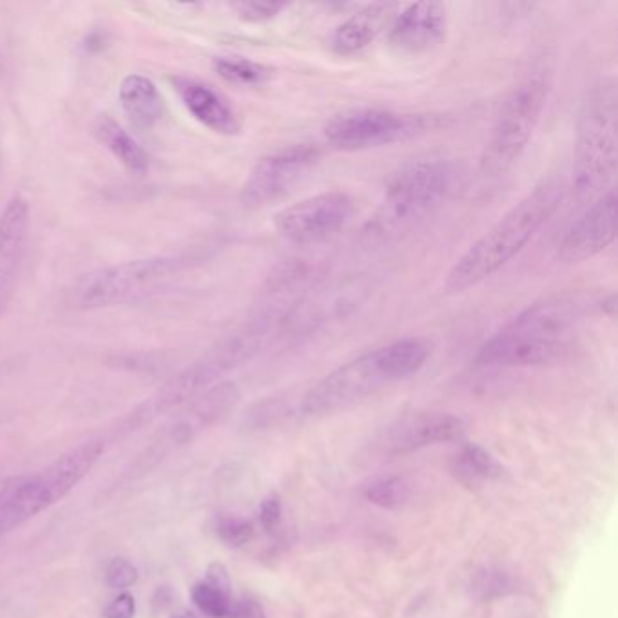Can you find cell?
<instances>
[{"instance_id": "6da1fadb", "label": "cell", "mask_w": 618, "mask_h": 618, "mask_svg": "<svg viewBox=\"0 0 618 618\" xmlns=\"http://www.w3.org/2000/svg\"><path fill=\"white\" fill-rule=\"evenodd\" d=\"M586 292H566L537 301L508 321L479 348L483 368L541 367L562 358L593 307Z\"/></svg>"}, {"instance_id": "7a4b0ae2", "label": "cell", "mask_w": 618, "mask_h": 618, "mask_svg": "<svg viewBox=\"0 0 618 618\" xmlns=\"http://www.w3.org/2000/svg\"><path fill=\"white\" fill-rule=\"evenodd\" d=\"M562 196L561 185L544 182L515 203L446 272L443 281L446 294H463L474 289L517 258L559 209Z\"/></svg>"}, {"instance_id": "3957f363", "label": "cell", "mask_w": 618, "mask_h": 618, "mask_svg": "<svg viewBox=\"0 0 618 618\" xmlns=\"http://www.w3.org/2000/svg\"><path fill=\"white\" fill-rule=\"evenodd\" d=\"M430 348L421 338L396 339L368 350L310 388L301 401L305 416H325L363 403L385 388L394 387L425 367Z\"/></svg>"}, {"instance_id": "277c9868", "label": "cell", "mask_w": 618, "mask_h": 618, "mask_svg": "<svg viewBox=\"0 0 618 618\" xmlns=\"http://www.w3.org/2000/svg\"><path fill=\"white\" fill-rule=\"evenodd\" d=\"M278 323L269 314H261L242 329L218 341L205 356L194 361L193 365L180 370L165 385L158 388L153 396L136 406L124 421V430L135 432L149 425L158 417L187 405L194 397L205 390L222 383V377L260 352L267 338L276 330Z\"/></svg>"}, {"instance_id": "5b68a950", "label": "cell", "mask_w": 618, "mask_h": 618, "mask_svg": "<svg viewBox=\"0 0 618 618\" xmlns=\"http://www.w3.org/2000/svg\"><path fill=\"white\" fill-rule=\"evenodd\" d=\"M618 164V93L615 78H600L580 107L573 151V191L597 198L615 184Z\"/></svg>"}, {"instance_id": "8992f818", "label": "cell", "mask_w": 618, "mask_h": 618, "mask_svg": "<svg viewBox=\"0 0 618 618\" xmlns=\"http://www.w3.org/2000/svg\"><path fill=\"white\" fill-rule=\"evenodd\" d=\"M551 91V68L533 64L504 95L479 156L484 178H501L519 162L541 122Z\"/></svg>"}, {"instance_id": "52a82bcc", "label": "cell", "mask_w": 618, "mask_h": 618, "mask_svg": "<svg viewBox=\"0 0 618 618\" xmlns=\"http://www.w3.org/2000/svg\"><path fill=\"white\" fill-rule=\"evenodd\" d=\"M184 256H151L86 272L66 290L71 310H100L124 305L162 287L184 271Z\"/></svg>"}, {"instance_id": "ba28073f", "label": "cell", "mask_w": 618, "mask_h": 618, "mask_svg": "<svg viewBox=\"0 0 618 618\" xmlns=\"http://www.w3.org/2000/svg\"><path fill=\"white\" fill-rule=\"evenodd\" d=\"M452 169L443 160L405 165L387 185L383 202L368 222L370 238H388L410 229L437 209L452 187Z\"/></svg>"}, {"instance_id": "9c48e42d", "label": "cell", "mask_w": 618, "mask_h": 618, "mask_svg": "<svg viewBox=\"0 0 618 618\" xmlns=\"http://www.w3.org/2000/svg\"><path fill=\"white\" fill-rule=\"evenodd\" d=\"M104 448L102 441H86L58 457L40 474L28 475L13 501L0 512V535L62 501L93 470Z\"/></svg>"}, {"instance_id": "30bf717a", "label": "cell", "mask_w": 618, "mask_h": 618, "mask_svg": "<svg viewBox=\"0 0 618 618\" xmlns=\"http://www.w3.org/2000/svg\"><path fill=\"white\" fill-rule=\"evenodd\" d=\"M441 120L435 115H408L392 109L363 107L332 116L323 127L325 140L338 151H367L425 135Z\"/></svg>"}, {"instance_id": "8fae6325", "label": "cell", "mask_w": 618, "mask_h": 618, "mask_svg": "<svg viewBox=\"0 0 618 618\" xmlns=\"http://www.w3.org/2000/svg\"><path fill=\"white\" fill-rule=\"evenodd\" d=\"M354 214V200L345 191H327L303 198L274 216L283 240L300 247L318 245L345 229Z\"/></svg>"}, {"instance_id": "7c38bea8", "label": "cell", "mask_w": 618, "mask_h": 618, "mask_svg": "<svg viewBox=\"0 0 618 618\" xmlns=\"http://www.w3.org/2000/svg\"><path fill=\"white\" fill-rule=\"evenodd\" d=\"M319 162V149L310 144L281 147L261 156L242 187L243 205L263 207L289 194Z\"/></svg>"}, {"instance_id": "4fadbf2b", "label": "cell", "mask_w": 618, "mask_h": 618, "mask_svg": "<svg viewBox=\"0 0 618 618\" xmlns=\"http://www.w3.org/2000/svg\"><path fill=\"white\" fill-rule=\"evenodd\" d=\"M240 390L232 381H222L194 397L176 416L164 426L155 445L149 448V457H162V452L173 450L176 446L191 443L203 430L216 425L238 405ZM147 457V459H149Z\"/></svg>"}, {"instance_id": "5bb4252c", "label": "cell", "mask_w": 618, "mask_h": 618, "mask_svg": "<svg viewBox=\"0 0 618 618\" xmlns=\"http://www.w3.org/2000/svg\"><path fill=\"white\" fill-rule=\"evenodd\" d=\"M617 238V189L611 187L591 200L588 209L562 234L557 258L577 265L606 251Z\"/></svg>"}, {"instance_id": "9a60e30c", "label": "cell", "mask_w": 618, "mask_h": 618, "mask_svg": "<svg viewBox=\"0 0 618 618\" xmlns=\"http://www.w3.org/2000/svg\"><path fill=\"white\" fill-rule=\"evenodd\" d=\"M448 11L439 2H417L399 11L388 31V44L403 55H423L446 39Z\"/></svg>"}, {"instance_id": "2e32d148", "label": "cell", "mask_w": 618, "mask_h": 618, "mask_svg": "<svg viewBox=\"0 0 618 618\" xmlns=\"http://www.w3.org/2000/svg\"><path fill=\"white\" fill-rule=\"evenodd\" d=\"M173 86L185 109L203 127L222 136L242 133V118L218 89L189 77H174Z\"/></svg>"}, {"instance_id": "e0dca14e", "label": "cell", "mask_w": 618, "mask_h": 618, "mask_svg": "<svg viewBox=\"0 0 618 618\" xmlns=\"http://www.w3.org/2000/svg\"><path fill=\"white\" fill-rule=\"evenodd\" d=\"M31 209L22 194H15L0 213V296L10 289L28 242Z\"/></svg>"}, {"instance_id": "ac0fdd59", "label": "cell", "mask_w": 618, "mask_h": 618, "mask_svg": "<svg viewBox=\"0 0 618 618\" xmlns=\"http://www.w3.org/2000/svg\"><path fill=\"white\" fill-rule=\"evenodd\" d=\"M466 434L463 419L452 414H417L401 421L390 432V445L396 452H408L428 445L461 441Z\"/></svg>"}, {"instance_id": "d6986e66", "label": "cell", "mask_w": 618, "mask_h": 618, "mask_svg": "<svg viewBox=\"0 0 618 618\" xmlns=\"http://www.w3.org/2000/svg\"><path fill=\"white\" fill-rule=\"evenodd\" d=\"M394 4H370L350 15L334 29L330 48L341 57L356 55L377 39V35L392 24L396 17Z\"/></svg>"}, {"instance_id": "ffe728a7", "label": "cell", "mask_w": 618, "mask_h": 618, "mask_svg": "<svg viewBox=\"0 0 618 618\" xmlns=\"http://www.w3.org/2000/svg\"><path fill=\"white\" fill-rule=\"evenodd\" d=\"M118 98L136 127L153 129L164 118V97L155 82L145 75H127L118 87Z\"/></svg>"}, {"instance_id": "44dd1931", "label": "cell", "mask_w": 618, "mask_h": 618, "mask_svg": "<svg viewBox=\"0 0 618 618\" xmlns=\"http://www.w3.org/2000/svg\"><path fill=\"white\" fill-rule=\"evenodd\" d=\"M95 136L127 171L135 174H145L149 171L151 167L149 153L111 116L98 118L95 124Z\"/></svg>"}, {"instance_id": "7402d4cb", "label": "cell", "mask_w": 618, "mask_h": 618, "mask_svg": "<svg viewBox=\"0 0 618 618\" xmlns=\"http://www.w3.org/2000/svg\"><path fill=\"white\" fill-rule=\"evenodd\" d=\"M196 608L211 618H227L231 613V580L222 564H211L205 579L196 582L191 590Z\"/></svg>"}, {"instance_id": "603a6c76", "label": "cell", "mask_w": 618, "mask_h": 618, "mask_svg": "<svg viewBox=\"0 0 618 618\" xmlns=\"http://www.w3.org/2000/svg\"><path fill=\"white\" fill-rule=\"evenodd\" d=\"M213 68L218 77L223 78L232 86L258 87L269 82L271 68L263 66L260 62H254L245 57H218L214 58Z\"/></svg>"}, {"instance_id": "cb8c5ba5", "label": "cell", "mask_w": 618, "mask_h": 618, "mask_svg": "<svg viewBox=\"0 0 618 618\" xmlns=\"http://www.w3.org/2000/svg\"><path fill=\"white\" fill-rule=\"evenodd\" d=\"M459 468L472 479H495L503 475V466L483 446L466 445L459 455Z\"/></svg>"}, {"instance_id": "d4e9b609", "label": "cell", "mask_w": 618, "mask_h": 618, "mask_svg": "<svg viewBox=\"0 0 618 618\" xmlns=\"http://www.w3.org/2000/svg\"><path fill=\"white\" fill-rule=\"evenodd\" d=\"M367 497L372 504H377L387 510H396L408 501L410 488L403 479L392 477V479H385V481H379L374 486H370Z\"/></svg>"}, {"instance_id": "484cf974", "label": "cell", "mask_w": 618, "mask_h": 618, "mask_svg": "<svg viewBox=\"0 0 618 618\" xmlns=\"http://www.w3.org/2000/svg\"><path fill=\"white\" fill-rule=\"evenodd\" d=\"M287 8L283 2H269V0H242L234 2L232 10L245 22H267V20L278 17L281 11Z\"/></svg>"}, {"instance_id": "4316f807", "label": "cell", "mask_w": 618, "mask_h": 618, "mask_svg": "<svg viewBox=\"0 0 618 618\" xmlns=\"http://www.w3.org/2000/svg\"><path fill=\"white\" fill-rule=\"evenodd\" d=\"M138 580V570L135 564L124 557H116L107 564L106 584L113 590H127Z\"/></svg>"}, {"instance_id": "83f0119b", "label": "cell", "mask_w": 618, "mask_h": 618, "mask_svg": "<svg viewBox=\"0 0 618 618\" xmlns=\"http://www.w3.org/2000/svg\"><path fill=\"white\" fill-rule=\"evenodd\" d=\"M218 535L229 546H243L251 541L254 530L252 524L238 517H223L218 522Z\"/></svg>"}, {"instance_id": "f1b7e54d", "label": "cell", "mask_w": 618, "mask_h": 618, "mask_svg": "<svg viewBox=\"0 0 618 618\" xmlns=\"http://www.w3.org/2000/svg\"><path fill=\"white\" fill-rule=\"evenodd\" d=\"M281 521V503L278 495H269L265 497L260 504V522L263 530L274 532L278 528Z\"/></svg>"}, {"instance_id": "f546056e", "label": "cell", "mask_w": 618, "mask_h": 618, "mask_svg": "<svg viewBox=\"0 0 618 618\" xmlns=\"http://www.w3.org/2000/svg\"><path fill=\"white\" fill-rule=\"evenodd\" d=\"M136 600L131 593H120L118 597L109 602L104 617L106 618H135Z\"/></svg>"}, {"instance_id": "4dcf8cb0", "label": "cell", "mask_w": 618, "mask_h": 618, "mask_svg": "<svg viewBox=\"0 0 618 618\" xmlns=\"http://www.w3.org/2000/svg\"><path fill=\"white\" fill-rule=\"evenodd\" d=\"M28 475H11L0 477V512L13 501V497L19 493L22 484Z\"/></svg>"}, {"instance_id": "1f68e13d", "label": "cell", "mask_w": 618, "mask_h": 618, "mask_svg": "<svg viewBox=\"0 0 618 618\" xmlns=\"http://www.w3.org/2000/svg\"><path fill=\"white\" fill-rule=\"evenodd\" d=\"M227 618H267L265 611L254 600H242L236 606H232L231 613Z\"/></svg>"}, {"instance_id": "d6a6232c", "label": "cell", "mask_w": 618, "mask_h": 618, "mask_svg": "<svg viewBox=\"0 0 618 618\" xmlns=\"http://www.w3.org/2000/svg\"><path fill=\"white\" fill-rule=\"evenodd\" d=\"M171 618H198L191 611H178V613H174Z\"/></svg>"}, {"instance_id": "836d02e7", "label": "cell", "mask_w": 618, "mask_h": 618, "mask_svg": "<svg viewBox=\"0 0 618 618\" xmlns=\"http://www.w3.org/2000/svg\"><path fill=\"white\" fill-rule=\"evenodd\" d=\"M2 73H4V53L0 51V77H2Z\"/></svg>"}]
</instances>
